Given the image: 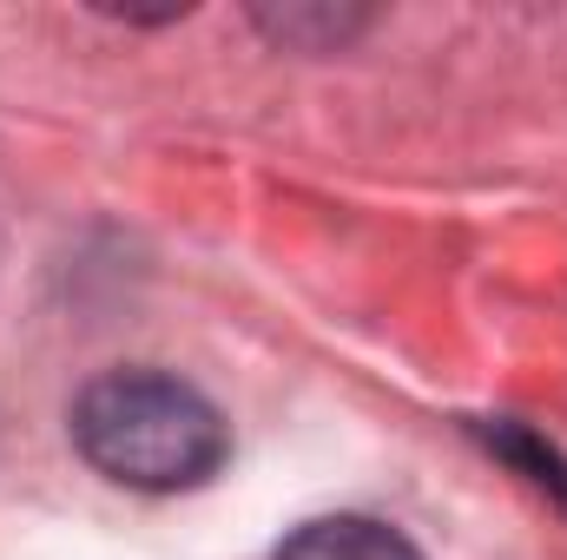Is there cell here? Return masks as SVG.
<instances>
[{"label":"cell","instance_id":"6da1fadb","mask_svg":"<svg viewBox=\"0 0 567 560\" xmlns=\"http://www.w3.org/2000/svg\"><path fill=\"white\" fill-rule=\"evenodd\" d=\"M73 448L120 488L178 495L225 468L231 428L205 390L165 370H106L73 403Z\"/></svg>","mask_w":567,"mask_h":560},{"label":"cell","instance_id":"7a4b0ae2","mask_svg":"<svg viewBox=\"0 0 567 560\" xmlns=\"http://www.w3.org/2000/svg\"><path fill=\"white\" fill-rule=\"evenodd\" d=\"M278 560H423L416 541L390 521H370V515H323V521H303L284 535Z\"/></svg>","mask_w":567,"mask_h":560},{"label":"cell","instance_id":"3957f363","mask_svg":"<svg viewBox=\"0 0 567 560\" xmlns=\"http://www.w3.org/2000/svg\"><path fill=\"white\" fill-rule=\"evenodd\" d=\"M475 435H482L502 462H515V468L548 495V501H561V508H567V462L542 442V435H535V428H522V422H475Z\"/></svg>","mask_w":567,"mask_h":560},{"label":"cell","instance_id":"277c9868","mask_svg":"<svg viewBox=\"0 0 567 560\" xmlns=\"http://www.w3.org/2000/svg\"><path fill=\"white\" fill-rule=\"evenodd\" d=\"M258 27L265 33H278L290 46H343L357 27H363V13H330V7H284V13H258Z\"/></svg>","mask_w":567,"mask_h":560}]
</instances>
